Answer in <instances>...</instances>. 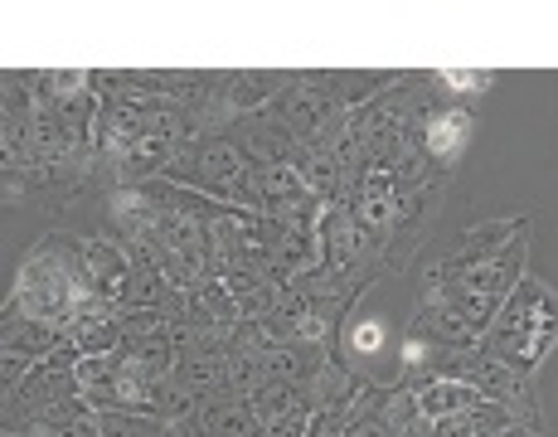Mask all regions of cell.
Returning a JSON list of instances; mask_svg holds the SVG:
<instances>
[{
	"mask_svg": "<svg viewBox=\"0 0 558 437\" xmlns=\"http://www.w3.org/2000/svg\"><path fill=\"white\" fill-rule=\"evenodd\" d=\"M530 263V219L471 223L417 268V306H437L471 336H486L506 296L524 282Z\"/></svg>",
	"mask_w": 558,
	"mask_h": 437,
	"instance_id": "6da1fadb",
	"label": "cell"
},
{
	"mask_svg": "<svg viewBox=\"0 0 558 437\" xmlns=\"http://www.w3.org/2000/svg\"><path fill=\"white\" fill-rule=\"evenodd\" d=\"M5 302L45 326L73 330L83 302H98L93 282H88V258H83V233H69V229L45 233V239L25 253Z\"/></svg>",
	"mask_w": 558,
	"mask_h": 437,
	"instance_id": "7a4b0ae2",
	"label": "cell"
},
{
	"mask_svg": "<svg viewBox=\"0 0 558 437\" xmlns=\"http://www.w3.org/2000/svg\"><path fill=\"white\" fill-rule=\"evenodd\" d=\"M78 360V345L69 340L49 360H39L15 393H5V437H59L93 418V403L83 399L73 375Z\"/></svg>",
	"mask_w": 558,
	"mask_h": 437,
	"instance_id": "3957f363",
	"label": "cell"
},
{
	"mask_svg": "<svg viewBox=\"0 0 558 437\" xmlns=\"http://www.w3.org/2000/svg\"><path fill=\"white\" fill-rule=\"evenodd\" d=\"M554 345H558V296L539 277H524L506 296V306H500V316L490 321V330L481 336V350H486L490 360H500V365L534 379V369L549 360Z\"/></svg>",
	"mask_w": 558,
	"mask_h": 437,
	"instance_id": "277c9868",
	"label": "cell"
},
{
	"mask_svg": "<svg viewBox=\"0 0 558 437\" xmlns=\"http://www.w3.org/2000/svg\"><path fill=\"white\" fill-rule=\"evenodd\" d=\"M243 166H248V161H243V151L229 142V132H214V136L190 142L185 151L166 166V175H160V180L185 185V190H199V195L219 199V205H233V185H239Z\"/></svg>",
	"mask_w": 558,
	"mask_h": 437,
	"instance_id": "5b68a950",
	"label": "cell"
},
{
	"mask_svg": "<svg viewBox=\"0 0 558 437\" xmlns=\"http://www.w3.org/2000/svg\"><path fill=\"white\" fill-rule=\"evenodd\" d=\"M170 437H267V423L257 418L253 399L243 389H219L195 399L185 418L170 423Z\"/></svg>",
	"mask_w": 558,
	"mask_h": 437,
	"instance_id": "8992f818",
	"label": "cell"
},
{
	"mask_svg": "<svg viewBox=\"0 0 558 437\" xmlns=\"http://www.w3.org/2000/svg\"><path fill=\"white\" fill-rule=\"evenodd\" d=\"M471 136H476V117L466 108H433L423 117V126H417V151H423L433 175L452 180L461 156L471 151Z\"/></svg>",
	"mask_w": 558,
	"mask_h": 437,
	"instance_id": "52a82bcc",
	"label": "cell"
},
{
	"mask_svg": "<svg viewBox=\"0 0 558 437\" xmlns=\"http://www.w3.org/2000/svg\"><path fill=\"white\" fill-rule=\"evenodd\" d=\"M69 345V330L59 326H45L35 321V316H25L20 306L5 302V316H0V350H10V355H25V360H49L53 350Z\"/></svg>",
	"mask_w": 558,
	"mask_h": 437,
	"instance_id": "ba28073f",
	"label": "cell"
},
{
	"mask_svg": "<svg viewBox=\"0 0 558 437\" xmlns=\"http://www.w3.org/2000/svg\"><path fill=\"white\" fill-rule=\"evenodd\" d=\"M185 326H204V330H239L243 326V312L223 277H204V282H195L185 292Z\"/></svg>",
	"mask_w": 558,
	"mask_h": 437,
	"instance_id": "9c48e42d",
	"label": "cell"
},
{
	"mask_svg": "<svg viewBox=\"0 0 558 437\" xmlns=\"http://www.w3.org/2000/svg\"><path fill=\"white\" fill-rule=\"evenodd\" d=\"M417 399V413L423 418H457V413H476L481 403H496L486 399L481 389H471V384H457V379H427L413 389Z\"/></svg>",
	"mask_w": 558,
	"mask_h": 437,
	"instance_id": "30bf717a",
	"label": "cell"
},
{
	"mask_svg": "<svg viewBox=\"0 0 558 437\" xmlns=\"http://www.w3.org/2000/svg\"><path fill=\"white\" fill-rule=\"evenodd\" d=\"M510 423H524L506 403H481L476 413H457V418H427V437H490ZM534 428V423H530Z\"/></svg>",
	"mask_w": 558,
	"mask_h": 437,
	"instance_id": "8fae6325",
	"label": "cell"
},
{
	"mask_svg": "<svg viewBox=\"0 0 558 437\" xmlns=\"http://www.w3.org/2000/svg\"><path fill=\"white\" fill-rule=\"evenodd\" d=\"M384 345H389V326H384L379 316H350V321L340 326V350L336 355L345 360L350 369H360L364 360L384 355Z\"/></svg>",
	"mask_w": 558,
	"mask_h": 437,
	"instance_id": "7c38bea8",
	"label": "cell"
},
{
	"mask_svg": "<svg viewBox=\"0 0 558 437\" xmlns=\"http://www.w3.org/2000/svg\"><path fill=\"white\" fill-rule=\"evenodd\" d=\"M98 437H170V418L136 409H102L98 413Z\"/></svg>",
	"mask_w": 558,
	"mask_h": 437,
	"instance_id": "4fadbf2b",
	"label": "cell"
},
{
	"mask_svg": "<svg viewBox=\"0 0 558 437\" xmlns=\"http://www.w3.org/2000/svg\"><path fill=\"white\" fill-rule=\"evenodd\" d=\"M433 83H447V88H457V93H481L496 83V73L490 69H442V73H433Z\"/></svg>",
	"mask_w": 558,
	"mask_h": 437,
	"instance_id": "5bb4252c",
	"label": "cell"
},
{
	"mask_svg": "<svg viewBox=\"0 0 558 437\" xmlns=\"http://www.w3.org/2000/svg\"><path fill=\"white\" fill-rule=\"evenodd\" d=\"M306 437H345V413H330V409H320L316 418H311Z\"/></svg>",
	"mask_w": 558,
	"mask_h": 437,
	"instance_id": "9a60e30c",
	"label": "cell"
},
{
	"mask_svg": "<svg viewBox=\"0 0 558 437\" xmlns=\"http://www.w3.org/2000/svg\"><path fill=\"white\" fill-rule=\"evenodd\" d=\"M490 437H549V433L530 428V423H510V428H500V433H490Z\"/></svg>",
	"mask_w": 558,
	"mask_h": 437,
	"instance_id": "2e32d148",
	"label": "cell"
}]
</instances>
